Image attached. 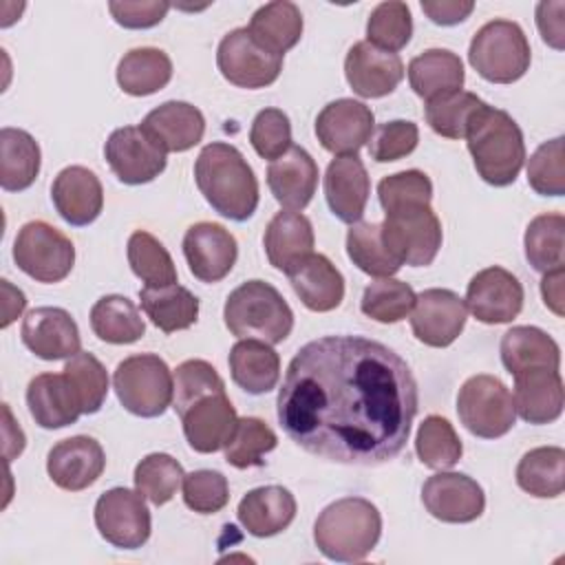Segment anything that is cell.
<instances>
[{"instance_id": "obj_1", "label": "cell", "mask_w": 565, "mask_h": 565, "mask_svg": "<svg viewBox=\"0 0 565 565\" xmlns=\"http://www.w3.org/2000/svg\"><path fill=\"white\" fill-rule=\"evenodd\" d=\"M417 408V380L406 360L377 340L349 333L302 344L276 399L278 424L296 446L349 466L395 459Z\"/></svg>"}, {"instance_id": "obj_2", "label": "cell", "mask_w": 565, "mask_h": 565, "mask_svg": "<svg viewBox=\"0 0 565 565\" xmlns=\"http://www.w3.org/2000/svg\"><path fill=\"white\" fill-rule=\"evenodd\" d=\"M194 181L205 201L221 216L243 223L258 207V181L243 152L225 141L201 148L194 161Z\"/></svg>"}, {"instance_id": "obj_3", "label": "cell", "mask_w": 565, "mask_h": 565, "mask_svg": "<svg viewBox=\"0 0 565 565\" xmlns=\"http://www.w3.org/2000/svg\"><path fill=\"white\" fill-rule=\"evenodd\" d=\"M463 139L475 170L486 183L505 188L516 181L525 161V141L510 113L483 104L475 113Z\"/></svg>"}, {"instance_id": "obj_4", "label": "cell", "mask_w": 565, "mask_h": 565, "mask_svg": "<svg viewBox=\"0 0 565 565\" xmlns=\"http://www.w3.org/2000/svg\"><path fill=\"white\" fill-rule=\"evenodd\" d=\"M382 534V514L364 497L329 503L313 523L316 547L335 563H358L369 556Z\"/></svg>"}, {"instance_id": "obj_5", "label": "cell", "mask_w": 565, "mask_h": 565, "mask_svg": "<svg viewBox=\"0 0 565 565\" xmlns=\"http://www.w3.org/2000/svg\"><path fill=\"white\" fill-rule=\"evenodd\" d=\"M223 320L232 335L282 342L294 329V311L282 294L265 280L241 282L225 300Z\"/></svg>"}, {"instance_id": "obj_6", "label": "cell", "mask_w": 565, "mask_h": 565, "mask_svg": "<svg viewBox=\"0 0 565 565\" xmlns=\"http://www.w3.org/2000/svg\"><path fill=\"white\" fill-rule=\"evenodd\" d=\"M470 66L492 84H512L521 79L532 62L530 42L523 29L512 20L486 22L470 40Z\"/></svg>"}, {"instance_id": "obj_7", "label": "cell", "mask_w": 565, "mask_h": 565, "mask_svg": "<svg viewBox=\"0 0 565 565\" xmlns=\"http://www.w3.org/2000/svg\"><path fill=\"white\" fill-rule=\"evenodd\" d=\"M113 386L121 406L137 417L163 415L174 395L172 371L154 353L121 360L113 373Z\"/></svg>"}, {"instance_id": "obj_8", "label": "cell", "mask_w": 565, "mask_h": 565, "mask_svg": "<svg viewBox=\"0 0 565 565\" xmlns=\"http://www.w3.org/2000/svg\"><path fill=\"white\" fill-rule=\"evenodd\" d=\"M457 415L461 424L481 439H497L512 430L516 422L514 399L508 386L488 373L468 377L457 393Z\"/></svg>"}, {"instance_id": "obj_9", "label": "cell", "mask_w": 565, "mask_h": 565, "mask_svg": "<svg viewBox=\"0 0 565 565\" xmlns=\"http://www.w3.org/2000/svg\"><path fill=\"white\" fill-rule=\"evenodd\" d=\"M13 260L38 282H60L75 265V247L66 234L46 221H29L13 241Z\"/></svg>"}, {"instance_id": "obj_10", "label": "cell", "mask_w": 565, "mask_h": 565, "mask_svg": "<svg viewBox=\"0 0 565 565\" xmlns=\"http://www.w3.org/2000/svg\"><path fill=\"white\" fill-rule=\"evenodd\" d=\"M382 227L386 249L411 267H426L435 260L441 247V223L430 205H413L388 212Z\"/></svg>"}, {"instance_id": "obj_11", "label": "cell", "mask_w": 565, "mask_h": 565, "mask_svg": "<svg viewBox=\"0 0 565 565\" xmlns=\"http://www.w3.org/2000/svg\"><path fill=\"white\" fill-rule=\"evenodd\" d=\"M216 66L238 88H265L278 79L282 57L260 46L247 26H238L218 42Z\"/></svg>"}, {"instance_id": "obj_12", "label": "cell", "mask_w": 565, "mask_h": 565, "mask_svg": "<svg viewBox=\"0 0 565 565\" xmlns=\"http://www.w3.org/2000/svg\"><path fill=\"white\" fill-rule=\"evenodd\" d=\"M95 525L104 541L119 550L146 545L152 530L150 510L137 490L110 488L95 503Z\"/></svg>"}, {"instance_id": "obj_13", "label": "cell", "mask_w": 565, "mask_h": 565, "mask_svg": "<svg viewBox=\"0 0 565 565\" xmlns=\"http://www.w3.org/2000/svg\"><path fill=\"white\" fill-rule=\"evenodd\" d=\"M166 150H161L141 126H121L110 132L104 146V157L113 174L126 185L154 181L166 170Z\"/></svg>"}, {"instance_id": "obj_14", "label": "cell", "mask_w": 565, "mask_h": 565, "mask_svg": "<svg viewBox=\"0 0 565 565\" xmlns=\"http://www.w3.org/2000/svg\"><path fill=\"white\" fill-rule=\"evenodd\" d=\"M523 298L521 280L512 271L492 265L470 278L463 302L479 322L503 324L521 313Z\"/></svg>"}, {"instance_id": "obj_15", "label": "cell", "mask_w": 565, "mask_h": 565, "mask_svg": "<svg viewBox=\"0 0 565 565\" xmlns=\"http://www.w3.org/2000/svg\"><path fill=\"white\" fill-rule=\"evenodd\" d=\"M466 318L468 309L463 298L450 289L433 287L417 294L411 313V329L413 335L426 347L444 349L461 335Z\"/></svg>"}, {"instance_id": "obj_16", "label": "cell", "mask_w": 565, "mask_h": 565, "mask_svg": "<svg viewBox=\"0 0 565 565\" xmlns=\"http://www.w3.org/2000/svg\"><path fill=\"white\" fill-rule=\"evenodd\" d=\"M422 503L430 516L444 523H470L483 514V488L463 472H446L428 477L422 486Z\"/></svg>"}, {"instance_id": "obj_17", "label": "cell", "mask_w": 565, "mask_h": 565, "mask_svg": "<svg viewBox=\"0 0 565 565\" xmlns=\"http://www.w3.org/2000/svg\"><path fill=\"white\" fill-rule=\"evenodd\" d=\"M375 128L373 110L358 99L342 97L329 102L316 117V137L320 146L338 157L358 154Z\"/></svg>"}, {"instance_id": "obj_18", "label": "cell", "mask_w": 565, "mask_h": 565, "mask_svg": "<svg viewBox=\"0 0 565 565\" xmlns=\"http://www.w3.org/2000/svg\"><path fill=\"white\" fill-rule=\"evenodd\" d=\"M183 256L194 278L218 282L232 271L238 258V245L234 234L221 223L201 221L185 230Z\"/></svg>"}, {"instance_id": "obj_19", "label": "cell", "mask_w": 565, "mask_h": 565, "mask_svg": "<svg viewBox=\"0 0 565 565\" xmlns=\"http://www.w3.org/2000/svg\"><path fill=\"white\" fill-rule=\"evenodd\" d=\"M20 338L31 353L46 362L73 358L82 347L77 322L62 307L31 309L22 320Z\"/></svg>"}, {"instance_id": "obj_20", "label": "cell", "mask_w": 565, "mask_h": 565, "mask_svg": "<svg viewBox=\"0 0 565 565\" xmlns=\"http://www.w3.org/2000/svg\"><path fill=\"white\" fill-rule=\"evenodd\" d=\"M106 468V455L97 439L75 435L57 441L46 455V472L51 481L68 492L93 486Z\"/></svg>"}, {"instance_id": "obj_21", "label": "cell", "mask_w": 565, "mask_h": 565, "mask_svg": "<svg viewBox=\"0 0 565 565\" xmlns=\"http://www.w3.org/2000/svg\"><path fill=\"white\" fill-rule=\"evenodd\" d=\"M179 417L190 448L203 455L225 448L238 422L236 408L225 391L199 397Z\"/></svg>"}, {"instance_id": "obj_22", "label": "cell", "mask_w": 565, "mask_h": 565, "mask_svg": "<svg viewBox=\"0 0 565 565\" xmlns=\"http://www.w3.org/2000/svg\"><path fill=\"white\" fill-rule=\"evenodd\" d=\"M344 77L355 95L364 99L384 97L404 79V62L397 53L375 49L362 40L344 57Z\"/></svg>"}, {"instance_id": "obj_23", "label": "cell", "mask_w": 565, "mask_h": 565, "mask_svg": "<svg viewBox=\"0 0 565 565\" xmlns=\"http://www.w3.org/2000/svg\"><path fill=\"white\" fill-rule=\"evenodd\" d=\"M51 201L68 225L84 227L102 214L104 188L93 170L84 166H68L53 179Z\"/></svg>"}, {"instance_id": "obj_24", "label": "cell", "mask_w": 565, "mask_h": 565, "mask_svg": "<svg viewBox=\"0 0 565 565\" xmlns=\"http://www.w3.org/2000/svg\"><path fill=\"white\" fill-rule=\"evenodd\" d=\"M369 192V172L358 154H344L329 161L324 172V199L329 210L342 223L353 225L362 218Z\"/></svg>"}, {"instance_id": "obj_25", "label": "cell", "mask_w": 565, "mask_h": 565, "mask_svg": "<svg viewBox=\"0 0 565 565\" xmlns=\"http://www.w3.org/2000/svg\"><path fill=\"white\" fill-rule=\"evenodd\" d=\"M267 185L274 199L291 212L305 210L318 188V163L300 146H294L274 159L267 168Z\"/></svg>"}, {"instance_id": "obj_26", "label": "cell", "mask_w": 565, "mask_h": 565, "mask_svg": "<svg viewBox=\"0 0 565 565\" xmlns=\"http://www.w3.org/2000/svg\"><path fill=\"white\" fill-rule=\"evenodd\" d=\"M141 130L166 152H185L194 148L205 132L203 113L188 102H163L152 108L143 121Z\"/></svg>"}, {"instance_id": "obj_27", "label": "cell", "mask_w": 565, "mask_h": 565, "mask_svg": "<svg viewBox=\"0 0 565 565\" xmlns=\"http://www.w3.org/2000/svg\"><path fill=\"white\" fill-rule=\"evenodd\" d=\"M26 406L35 424L46 430L71 426L84 415L79 397L64 371L35 375L26 386Z\"/></svg>"}, {"instance_id": "obj_28", "label": "cell", "mask_w": 565, "mask_h": 565, "mask_svg": "<svg viewBox=\"0 0 565 565\" xmlns=\"http://www.w3.org/2000/svg\"><path fill=\"white\" fill-rule=\"evenodd\" d=\"M514 411L527 424H552L563 413V377L552 369H530L514 375Z\"/></svg>"}, {"instance_id": "obj_29", "label": "cell", "mask_w": 565, "mask_h": 565, "mask_svg": "<svg viewBox=\"0 0 565 565\" xmlns=\"http://www.w3.org/2000/svg\"><path fill=\"white\" fill-rule=\"evenodd\" d=\"M287 278L309 311H333L344 298V278L324 254L311 252L287 271Z\"/></svg>"}, {"instance_id": "obj_30", "label": "cell", "mask_w": 565, "mask_h": 565, "mask_svg": "<svg viewBox=\"0 0 565 565\" xmlns=\"http://www.w3.org/2000/svg\"><path fill=\"white\" fill-rule=\"evenodd\" d=\"M296 499L282 486H260L249 490L238 503L241 525L256 539H267L287 530L296 516Z\"/></svg>"}, {"instance_id": "obj_31", "label": "cell", "mask_w": 565, "mask_h": 565, "mask_svg": "<svg viewBox=\"0 0 565 565\" xmlns=\"http://www.w3.org/2000/svg\"><path fill=\"white\" fill-rule=\"evenodd\" d=\"M313 225L311 221L291 210H280L267 225L263 245L271 267L278 271H289L296 263L313 252Z\"/></svg>"}, {"instance_id": "obj_32", "label": "cell", "mask_w": 565, "mask_h": 565, "mask_svg": "<svg viewBox=\"0 0 565 565\" xmlns=\"http://www.w3.org/2000/svg\"><path fill=\"white\" fill-rule=\"evenodd\" d=\"M227 364L234 384L252 395L269 393L280 377V355L263 340H238L230 351Z\"/></svg>"}, {"instance_id": "obj_33", "label": "cell", "mask_w": 565, "mask_h": 565, "mask_svg": "<svg viewBox=\"0 0 565 565\" xmlns=\"http://www.w3.org/2000/svg\"><path fill=\"white\" fill-rule=\"evenodd\" d=\"M501 362L508 373L516 375L530 369H561V349L552 335L539 327H512L501 338Z\"/></svg>"}, {"instance_id": "obj_34", "label": "cell", "mask_w": 565, "mask_h": 565, "mask_svg": "<svg viewBox=\"0 0 565 565\" xmlns=\"http://www.w3.org/2000/svg\"><path fill=\"white\" fill-rule=\"evenodd\" d=\"M408 82L415 95L426 102L461 90L466 82L463 62L448 49H428L408 62Z\"/></svg>"}, {"instance_id": "obj_35", "label": "cell", "mask_w": 565, "mask_h": 565, "mask_svg": "<svg viewBox=\"0 0 565 565\" xmlns=\"http://www.w3.org/2000/svg\"><path fill=\"white\" fill-rule=\"evenodd\" d=\"M40 146L22 128L0 130V185L7 192H22L40 174Z\"/></svg>"}, {"instance_id": "obj_36", "label": "cell", "mask_w": 565, "mask_h": 565, "mask_svg": "<svg viewBox=\"0 0 565 565\" xmlns=\"http://www.w3.org/2000/svg\"><path fill=\"white\" fill-rule=\"evenodd\" d=\"M139 302L150 322L163 333L190 329L199 318V298L177 282L139 289Z\"/></svg>"}, {"instance_id": "obj_37", "label": "cell", "mask_w": 565, "mask_h": 565, "mask_svg": "<svg viewBox=\"0 0 565 565\" xmlns=\"http://www.w3.org/2000/svg\"><path fill=\"white\" fill-rule=\"evenodd\" d=\"M302 26L305 22L300 9L289 0H276L258 7L247 29L260 46L282 57L289 49L298 44Z\"/></svg>"}, {"instance_id": "obj_38", "label": "cell", "mask_w": 565, "mask_h": 565, "mask_svg": "<svg viewBox=\"0 0 565 565\" xmlns=\"http://www.w3.org/2000/svg\"><path fill=\"white\" fill-rule=\"evenodd\" d=\"M172 79V60L166 51L141 46L128 51L117 64V84L132 97H146L168 86Z\"/></svg>"}, {"instance_id": "obj_39", "label": "cell", "mask_w": 565, "mask_h": 565, "mask_svg": "<svg viewBox=\"0 0 565 565\" xmlns=\"http://www.w3.org/2000/svg\"><path fill=\"white\" fill-rule=\"evenodd\" d=\"M90 329L108 344H132L146 333V322L132 300L108 294L93 305Z\"/></svg>"}, {"instance_id": "obj_40", "label": "cell", "mask_w": 565, "mask_h": 565, "mask_svg": "<svg viewBox=\"0 0 565 565\" xmlns=\"http://www.w3.org/2000/svg\"><path fill=\"white\" fill-rule=\"evenodd\" d=\"M516 483L532 497L554 499L565 490V450L539 446L525 452L516 466Z\"/></svg>"}, {"instance_id": "obj_41", "label": "cell", "mask_w": 565, "mask_h": 565, "mask_svg": "<svg viewBox=\"0 0 565 565\" xmlns=\"http://www.w3.org/2000/svg\"><path fill=\"white\" fill-rule=\"evenodd\" d=\"M525 258L532 269L545 274L565 265V216L558 212L539 214L523 236Z\"/></svg>"}, {"instance_id": "obj_42", "label": "cell", "mask_w": 565, "mask_h": 565, "mask_svg": "<svg viewBox=\"0 0 565 565\" xmlns=\"http://www.w3.org/2000/svg\"><path fill=\"white\" fill-rule=\"evenodd\" d=\"M347 254L360 271L373 278H391L402 267V263L386 249L380 223H353L347 232Z\"/></svg>"}, {"instance_id": "obj_43", "label": "cell", "mask_w": 565, "mask_h": 565, "mask_svg": "<svg viewBox=\"0 0 565 565\" xmlns=\"http://www.w3.org/2000/svg\"><path fill=\"white\" fill-rule=\"evenodd\" d=\"M128 263L132 274L146 287H166L177 282V267L170 252L146 230H137L128 238Z\"/></svg>"}, {"instance_id": "obj_44", "label": "cell", "mask_w": 565, "mask_h": 565, "mask_svg": "<svg viewBox=\"0 0 565 565\" xmlns=\"http://www.w3.org/2000/svg\"><path fill=\"white\" fill-rule=\"evenodd\" d=\"M415 452L426 468L448 470L461 459L463 446L446 417L428 415L417 428Z\"/></svg>"}, {"instance_id": "obj_45", "label": "cell", "mask_w": 565, "mask_h": 565, "mask_svg": "<svg viewBox=\"0 0 565 565\" xmlns=\"http://www.w3.org/2000/svg\"><path fill=\"white\" fill-rule=\"evenodd\" d=\"M486 102L470 90H455L426 102L424 115L433 132L446 139H463L475 113Z\"/></svg>"}, {"instance_id": "obj_46", "label": "cell", "mask_w": 565, "mask_h": 565, "mask_svg": "<svg viewBox=\"0 0 565 565\" xmlns=\"http://www.w3.org/2000/svg\"><path fill=\"white\" fill-rule=\"evenodd\" d=\"M183 477L185 472L181 463L168 452L146 455L135 466V475H132L135 490L154 505L168 503L177 494Z\"/></svg>"}, {"instance_id": "obj_47", "label": "cell", "mask_w": 565, "mask_h": 565, "mask_svg": "<svg viewBox=\"0 0 565 565\" xmlns=\"http://www.w3.org/2000/svg\"><path fill=\"white\" fill-rule=\"evenodd\" d=\"M278 446L276 433L258 417H238L236 428L225 444V461L238 470L263 466V457Z\"/></svg>"}, {"instance_id": "obj_48", "label": "cell", "mask_w": 565, "mask_h": 565, "mask_svg": "<svg viewBox=\"0 0 565 565\" xmlns=\"http://www.w3.org/2000/svg\"><path fill=\"white\" fill-rule=\"evenodd\" d=\"M415 298L417 294L408 282L397 278H377L364 289L360 309L375 322L393 324L404 320L413 311Z\"/></svg>"}, {"instance_id": "obj_49", "label": "cell", "mask_w": 565, "mask_h": 565, "mask_svg": "<svg viewBox=\"0 0 565 565\" xmlns=\"http://www.w3.org/2000/svg\"><path fill=\"white\" fill-rule=\"evenodd\" d=\"M413 35V18L406 2L388 0L380 2L366 20V42L375 49L397 53Z\"/></svg>"}, {"instance_id": "obj_50", "label": "cell", "mask_w": 565, "mask_h": 565, "mask_svg": "<svg viewBox=\"0 0 565 565\" xmlns=\"http://www.w3.org/2000/svg\"><path fill=\"white\" fill-rule=\"evenodd\" d=\"M64 375L71 380L84 415L97 413L108 395V373L104 364L86 351L75 353L64 364Z\"/></svg>"}, {"instance_id": "obj_51", "label": "cell", "mask_w": 565, "mask_h": 565, "mask_svg": "<svg viewBox=\"0 0 565 565\" xmlns=\"http://www.w3.org/2000/svg\"><path fill=\"white\" fill-rule=\"evenodd\" d=\"M563 137L543 141L527 161V183L541 196L565 194V166H563Z\"/></svg>"}, {"instance_id": "obj_52", "label": "cell", "mask_w": 565, "mask_h": 565, "mask_svg": "<svg viewBox=\"0 0 565 565\" xmlns=\"http://www.w3.org/2000/svg\"><path fill=\"white\" fill-rule=\"evenodd\" d=\"M174 395L172 406L177 415H181L192 402H196L203 395L225 391V382L218 375V371L205 362V360H185L181 362L174 373Z\"/></svg>"}, {"instance_id": "obj_53", "label": "cell", "mask_w": 565, "mask_h": 565, "mask_svg": "<svg viewBox=\"0 0 565 565\" xmlns=\"http://www.w3.org/2000/svg\"><path fill=\"white\" fill-rule=\"evenodd\" d=\"M377 196L382 210L395 212L402 207L413 205H430L433 199V183L426 172L422 170H404L384 177L377 183Z\"/></svg>"}, {"instance_id": "obj_54", "label": "cell", "mask_w": 565, "mask_h": 565, "mask_svg": "<svg viewBox=\"0 0 565 565\" xmlns=\"http://www.w3.org/2000/svg\"><path fill=\"white\" fill-rule=\"evenodd\" d=\"M183 503L199 514H216L230 501V486L218 470H192L181 481Z\"/></svg>"}, {"instance_id": "obj_55", "label": "cell", "mask_w": 565, "mask_h": 565, "mask_svg": "<svg viewBox=\"0 0 565 565\" xmlns=\"http://www.w3.org/2000/svg\"><path fill=\"white\" fill-rule=\"evenodd\" d=\"M249 143L263 159H278L291 148V124L280 108H263L249 128Z\"/></svg>"}, {"instance_id": "obj_56", "label": "cell", "mask_w": 565, "mask_h": 565, "mask_svg": "<svg viewBox=\"0 0 565 565\" xmlns=\"http://www.w3.org/2000/svg\"><path fill=\"white\" fill-rule=\"evenodd\" d=\"M417 141H419L417 124L408 119L384 121L377 128H373V135L369 139V154L377 163L397 161L411 154L417 148Z\"/></svg>"}, {"instance_id": "obj_57", "label": "cell", "mask_w": 565, "mask_h": 565, "mask_svg": "<svg viewBox=\"0 0 565 565\" xmlns=\"http://www.w3.org/2000/svg\"><path fill=\"white\" fill-rule=\"evenodd\" d=\"M113 20L124 29H150L159 24L170 11V2L141 0V2H108Z\"/></svg>"}, {"instance_id": "obj_58", "label": "cell", "mask_w": 565, "mask_h": 565, "mask_svg": "<svg viewBox=\"0 0 565 565\" xmlns=\"http://www.w3.org/2000/svg\"><path fill=\"white\" fill-rule=\"evenodd\" d=\"M563 11L565 2H539L536 4V26L545 44L561 51L563 49Z\"/></svg>"}, {"instance_id": "obj_59", "label": "cell", "mask_w": 565, "mask_h": 565, "mask_svg": "<svg viewBox=\"0 0 565 565\" xmlns=\"http://www.w3.org/2000/svg\"><path fill=\"white\" fill-rule=\"evenodd\" d=\"M422 11L430 18V22L441 26H452L463 22L472 11L475 2L470 0H424Z\"/></svg>"}, {"instance_id": "obj_60", "label": "cell", "mask_w": 565, "mask_h": 565, "mask_svg": "<svg viewBox=\"0 0 565 565\" xmlns=\"http://www.w3.org/2000/svg\"><path fill=\"white\" fill-rule=\"evenodd\" d=\"M563 280H565V269L563 267H556L552 271H545L543 274V280H541V296H543V302L550 311H554L558 318H563Z\"/></svg>"}, {"instance_id": "obj_61", "label": "cell", "mask_w": 565, "mask_h": 565, "mask_svg": "<svg viewBox=\"0 0 565 565\" xmlns=\"http://www.w3.org/2000/svg\"><path fill=\"white\" fill-rule=\"evenodd\" d=\"M2 329L4 327H9L22 311H24V307H26V298H24V294L20 291V289H15L9 280H2Z\"/></svg>"}, {"instance_id": "obj_62", "label": "cell", "mask_w": 565, "mask_h": 565, "mask_svg": "<svg viewBox=\"0 0 565 565\" xmlns=\"http://www.w3.org/2000/svg\"><path fill=\"white\" fill-rule=\"evenodd\" d=\"M4 419H7L4 422V455H7V459H13L24 450V433L18 424H13L11 411L7 404H4Z\"/></svg>"}]
</instances>
